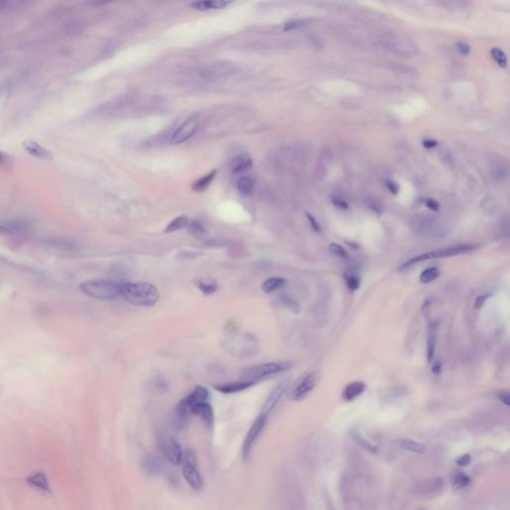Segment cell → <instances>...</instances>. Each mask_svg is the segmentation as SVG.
<instances>
[{
	"mask_svg": "<svg viewBox=\"0 0 510 510\" xmlns=\"http://www.w3.org/2000/svg\"><path fill=\"white\" fill-rule=\"evenodd\" d=\"M121 296L135 306L151 307L160 300V293L156 286L147 282H122Z\"/></svg>",
	"mask_w": 510,
	"mask_h": 510,
	"instance_id": "obj_1",
	"label": "cell"
},
{
	"mask_svg": "<svg viewBox=\"0 0 510 510\" xmlns=\"http://www.w3.org/2000/svg\"><path fill=\"white\" fill-rule=\"evenodd\" d=\"M123 281L90 279L80 284V290L89 297L100 300H115L121 296Z\"/></svg>",
	"mask_w": 510,
	"mask_h": 510,
	"instance_id": "obj_2",
	"label": "cell"
},
{
	"mask_svg": "<svg viewBox=\"0 0 510 510\" xmlns=\"http://www.w3.org/2000/svg\"><path fill=\"white\" fill-rule=\"evenodd\" d=\"M210 397V393L208 389L201 386H197L189 395L183 398L177 405L176 416L179 426H183L187 421L188 417L191 415V410L193 407L201 402L208 401Z\"/></svg>",
	"mask_w": 510,
	"mask_h": 510,
	"instance_id": "obj_3",
	"label": "cell"
},
{
	"mask_svg": "<svg viewBox=\"0 0 510 510\" xmlns=\"http://www.w3.org/2000/svg\"><path fill=\"white\" fill-rule=\"evenodd\" d=\"M290 367V362H269L260 365H254L243 369L241 371L240 378L244 379L243 381H251L257 383L258 380L284 372L288 370Z\"/></svg>",
	"mask_w": 510,
	"mask_h": 510,
	"instance_id": "obj_4",
	"label": "cell"
},
{
	"mask_svg": "<svg viewBox=\"0 0 510 510\" xmlns=\"http://www.w3.org/2000/svg\"><path fill=\"white\" fill-rule=\"evenodd\" d=\"M474 248L475 247L474 245H471V244H462V245H455V246H448V247L439 248V249H437V250H434V251H430V252L418 255V256L409 259V260L405 261L401 266L400 270H403L405 268H409V267L413 266L414 264H417V263L422 262V261H427V260L436 259V258H444V257L456 256V255H460V254H463V253H467V252H470V251H473Z\"/></svg>",
	"mask_w": 510,
	"mask_h": 510,
	"instance_id": "obj_5",
	"label": "cell"
},
{
	"mask_svg": "<svg viewBox=\"0 0 510 510\" xmlns=\"http://www.w3.org/2000/svg\"><path fill=\"white\" fill-rule=\"evenodd\" d=\"M183 468H182V475L188 485L195 491L201 490L203 486L201 475L198 472L196 466V457L195 454L191 451H187V453L183 454Z\"/></svg>",
	"mask_w": 510,
	"mask_h": 510,
	"instance_id": "obj_6",
	"label": "cell"
},
{
	"mask_svg": "<svg viewBox=\"0 0 510 510\" xmlns=\"http://www.w3.org/2000/svg\"><path fill=\"white\" fill-rule=\"evenodd\" d=\"M267 422V416L261 414L256 421L253 423L251 428L249 429L248 433L246 434V437L244 438V441L242 443V457L244 460H247V457L250 455V452L256 442L258 437L260 436L262 430L264 429Z\"/></svg>",
	"mask_w": 510,
	"mask_h": 510,
	"instance_id": "obj_7",
	"label": "cell"
},
{
	"mask_svg": "<svg viewBox=\"0 0 510 510\" xmlns=\"http://www.w3.org/2000/svg\"><path fill=\"white\" fill-rule=\"evenodd\" d=\"M160 448L167 460L178 466L183 461V451L181 444L171 437H164L160 441Z\"/></svg>",
	"mask_w": 510,
	"mask_h": 510,
	"instance_id": "obj_8",
	"label": "cell"
},
{
	"mask_svg": "<svg viewBox=\"0 0 510 510\" xmlns=\"http://www.w3.org/2000/svg\"><path fill=\"white\" fill-rule=\"evenodd\" d=\"M199 127L198 115H192L187 118L172 136V143L175 145L182 144L190 139Z\"/></svg>",
	"mask_w": 510,
	"mask_h": 510,
	"instance_id": "obj_9",
	"label": "cell"
},
{
	"mask_svg": "<svg viewBox=\"0 0 510 510\" xmlns=\"http://www.w3.org/2000/svg\"><path fill=\"white\" fill-rule=\"evenodd\" d=\"M321 378V373L319 371H314L306 376L299 385L295 388L292 394V399L294 401H300L307 397L317 386Z\"/></svg>",
	"mask_w": 510,
	"mask_h": 510,
	"instance_id": "obj_10",
	"label": "cell"
},
{
	"mask_svg": "<svg viewBox=\"0 0 510 510\" xmlns=\"http://www.w3.org/2000/svg\"><path fill=\"white\" fill-rule=\"evenodd\" d=\"M290 384V379H286L284 381H282L272 392L271 394L269 395V397L267 398V400L265 401L264 404H263V407H262V412L261 414L263 415H268V413H270L272 411L273 407L277 404V402L280 401V399L282 398V396L284 395V393L286 392L288 386Z\"/></svg>",
	"mask_w": 510,
	"mask_h": 510,
	"instance_id": "obj_11",
	"label": "cell"
},
{
	"mask_svg": "<svg viewBox=\"0 0 510 510\" xmlns=\"http://www.w3.org/2000/svg\"><path fill=\"white\" fill-rule=\"evenodd\" d=\"M141 467L146 474L157 475L162 472L163 463L159 456L151 453H146L142 457Z\"/></svg>",
	"mask_w": 510,
	"mask_h": 510,
	"instance_id": "obj_12",
	"label": "cell"
},
{
	"mask_svg": "<svg viewBox=\"0 0 510 510\" xmlns=\"http://www.w3.org/2000/svg\"><path fill=\"white\" fill-rule=\"evenodd\" d=\"M191 414L198 416L203 423L209 428H213L215 423V414L212 404L209 401H205L196 404L191 410Z\"/></svg>",
	"mask_w": 510,
	"mask_h": 510,
	"instance_id": "obj_13",
	"label": "cell"
},
{
	"mask_svg": "<svg viewBox=\"0 0 510 510\" xmlns=\"http://www.w3.org/2000/svg\"><path fill=\"white\" fill-rule=\"evenodd\" d=\"M437 332H438V323L436 321L430 323L429 327H428V335H427V359H428L429 363H431L433 361L434 355L436 352Z\"/></svg>",
	"mask_w": 510,
	"mask_h": 510,
	"instance_id": "obj_14",
	"label": "cell"
},
{
	"mask_svg": "<svg viewBox=\"0 0 510 510\" xmlns=\"http://www.w3.org/2000/svg\"><path fill=\"white\" fill-rule=\"evenodd\" d=\"M254 385H256L255 382L251 381H241V382H235V383H228V384H222V385H216L215 389L222 394H235L239 393L241 391L247 390Z\"/></svg>",
	"mask_w": 510,
	"mask_h": 510,
	"instance_id": "obj_15",
	"label": "cell"
},
{
	"mask_svg": "<svg viewBox=\"0 0 510 510\" xmlns=\"http://www.w3.org/2000/svg\"><path fill=\"white\" fill-rule=\"evenodd\" d=\"M23 147L25 148V150L28 152L29 155H31L37 159H40V160L52 159L51 152L48 149H46L44 146L37 144L36 142H33V141L25 142V143H23Z\"/></svg>",
	"mask_w": 510,
	"mask_h": 510,
	"instance_id": "obj_16",
	"label": "cell"
},
{
	"mask_svg": "<svg viewBox=\"0 0 510 510\" xmlns=\"http://www.w3.org/2000/svg\"><path fill=\"white\" fill-rule=\"evenodd\" d=\"M26 481L28 484H30L31 486H33L41 491H44V492L50 491V484H49L48 478L43 473H35V474H31L30 476H28L26 478Z\"/></svg>",
	"mask_w": 510,
	"mask_h": 510,
	"instance_id": "obj_17",
	"label": "cell"
},
{
	"mask_svg": "<svg viewBox=\"0 0 510 510\" xmlns=\"http://www.w3.org/2000/svg\"><path fill=\"white\" fill-rule=\"evenodd\" d=\"M365 388H366L365 384L363 382H359V381L349 384L346 387V389L344 390V393H343L344 399L346 401L355 400L357 397L362 395V393L365 391Z\"/></svg>",
	"mask_w": 510,
	"mask_h": 510,
	"instance_id": "obj_18",
	"label": "cell"
},
{
	"mask_svg": "<svg viewBox=\"0 0 510 510\" xmlns=\"http://www.w3.org/2000/svg\"><path fill=\"white\" fill-rule=\"evenodd\" d=\"M229 2L226 1H219V0H209V1H199V2H193L191 3V7L199 10V11H207L212 9H222L225 6H227Z\"/></svg>",
	"mask_w": 510,
	"mask_h": 510,
	"instance_id": "obj_19",
	"label": "cell"
},
{
	"mask_svg": "<svg viewBox=\"0 0 510 510\" xmlns=\"http://www.w3.org/2000/svg\"><path fill=\"white\" fill-rule=\"evenodd\" d=\"M251 167H252V160L247 155H240V156L236 157L231 163V170H232V173H234V174L245 172V171L251 169Z\"/></svg>",
	"mask_w": 510,
	"mask_h": 510,
	"instance_id": "obj_20",
	"label": "cell"
},
{
	"mask_svg": "<svg viewBox=\"0 0 510 510\" xmlns=\"http://www.w3.org/2000/svg\"><path fill=\"white\" fill-rule=\"evenodd\" d=\"M397 444H398L399 447H401L402 449L409 450V451H412V452H416V453H424L426 451V446L423 443L415 441V440H412V439L402 438V439L398 440Z\"/></svg>",
	"mask_w": 510,
	"mask_h": 510,
	"instance_id": "obj_21",
	"label": "cell"
},
{
	"mask_svg": "<svg viewBox=\"0 0 510 510\" xmlns=\"http://www.w3.org/2000/svg\"><path fill=\"white\" fill-rule=\"evenodd\" d=\"M217 176V171H213L211 172L210 174H208L207 176L200 178L198 181H196L193 185H192V190L193 191H196V192H202L205 191L210 185L211 183L213 182V181L215 180Z\"/></svg>",
	"mask_w": 510,
	"mask_h": 510,
	"instance_id": "obj_22",
	"label": "cell"
},
{
	"mask_svg": "<svg viewBox=\"0 0 510 510\" xmlns=\"http://www.w3.org/2000/svg\"><path fill=\"white\" fill-rule=\"evenodd\" d=\"M197 288L206 295H212L216 293L219 289V284L217 281L212 279H198L195 282Z\"/></svg>",
	"mask_w": 510,
	"mask_h": 510,
	"instance_id": "obj_23",
	"label": "cell"
},
{
	"mask_svg": "<svg viewBox=\"0 0 510 510\" xmlns=\"http://www.w3.org/2000/svg\"><path fill=\"white\" fill-rule=\"evenodd\" d=\"M286 283V280L282 277H270L265 280L261 286V289L265 293H271Z\"/></svg>",
	"mask_w": 510,
	"mask_h": 510,
	"instance_id": "obj_24",
	"label": "cell"
},
{
	"mask_svg": "<svg viewBox=\"0 0 510 510\" xmlns=\"http://www.w3.org/2000/svg\"><path fill=\"white\" fill-rule=\"evenodd\" d=\"M187 230L192 236H194L196 238H202L208 234L205 224L199 220L189 221L187 224Z\"/></svg>",
	"mask_w": 510,
	"mask_h": 510,
	"instance_id": "obj_25",
	"label": "cell"
},
{
	"mask_svg": "<svg viewBox=\"0 0 510 510\" xmlns=\"http://www.w3.org/2000/svg\"><path fill=\"white\" fill-rule=\"evenodd\" d=\"M188 222H189V219L186 217H184V216L176 218L174 220H172L168 224V226L165 229V232L166 233H172V232H176L178 230H181L183 227L187 226Z\"/></svg>",
	"mask_w": 510,
	"mask_h": 510,
	"instance_id": "obj_26",
	"label": "cell"
},
{
	"mask_svg": "<svg viewBox=\"0 0 510 510\" xmlns=\"http://www.w3.org/2000/svg\"><path fill=\"white\" fill-rule=\"evenodd\" d=\"M238 191L243 195H250L254 191V183L250 178L243 177L237 181L236 183Z\"/></svg>",
	"mask_w": 510,
	"mask_h": 510,
	"instance_id": "obj_27",
	"label": "cell"
},
{
	"mask_svg": "<svg viewBox=\"0 0 510 510\" xmlns=\"http://www.w3.org/2000/svg\"><path fill=\"white\" fill-rule=\"evenodd\" d=\"M439 276V270L437 267H430L424 270L420 275V281L424 284L435 281Z\"/></svg>",
	"mask_w": 510,
	"mask_h": 510,
	"instance_id": "obj_28",
	"label": "cell"
},
{
	"mask_svg": "<svg viewBox=\"0 0 510 510\" xmlns=\"http://www.w3.org/2000/svg\"><path fill=\"white\" fill-rule=\"evenodd\" d=\"M344 279L346 281V284L348 288L352 291H355L360 288V279L358 278L356 274H354L351 271H347L344 273Z\"/></svg>",
	"mask_w": 510,
	"mask_h": 510,
	"instance_id": "obj_29",
	"label": "cell"
},
{
	"mask_svg": "<svg viewBox=\"0 0 510 510\" xmlns=\"http://www.w3.org/2000/svg\"><path fill=\"white\" fill-rule=\"evenodd\" d=\"M491 56L492 58L496 61V63L502 67V68H505L507 67V57L505 55V53L503 52V51L499 48H493L491 51Z\"/></svg>",
	"mask_w": 510,
	"mask_h": 510,
	"instance_id": "obj_30",
	"label": "cell"
},
{
	"mask_svg": "<svg viewBox=\"0 0 510 510\" xmlns=\"http://www.w3.org/2000/svg\"><path fill=\"white\" fill-rule=\"evenodd\" d=\"M471 482V479L469 476H467L465 474H457L453 476V487L457 489H462L464 487H467Z\"/></svg>",
	"mask_w": 510,
	"mask_h": 510,
	"instance_id": "obj_31",
	"label": "cell"
},
{
	"mask_svg": "<svg viewBox=\"0 0 510 510\" xmlns=\"http://www.w3.org/2000/svg\"><path fill=\"white\" fill-rule=\"evenodd\" d=\"M329 250L333 255H336V256H338V257H341V258L347 257L346 250L338 243H331L329 246Z\"/></svg>",
	"mask_w": 510,
	"mask_h": 510,
	"instance_id": "obj_32",
	"label": "cell"
},
{
	"mask_svg": "<svg viewBox=\"0 0 510 510\" xmlns=\"http://www.w3.org/2000/svg\"><path fill=\"white\" fill-rule=\"evenodd\" d=\"M305 24H306V21H304V20H292V21L285 23L283 29H284V31H293V30L303 27Z\"/></svg>",
	"mask_w": 510,
	"mask_h": 510,
	"instance_id": "obj_33",
	"label": "cell"
},
{
	"mask_svg": "<svg viewBox=\"0 0 510 510\" xmlns=\"http://www.w3.org/2000/svg\"><path fill=\"white\" fill-rule=\"evenodd\" d=\"M456 49L458 51V53L464 56H469L471 53V46L463 41L456 43Z\"/></svg>",
	"mask_w": 510,
	"mask_h": 510,
	"instance_id": "obj_34",
	"label": "cell"
},
{
	"mask_svg": "<svg viewBox=\"0 0 510 510\" xmlns=\"http://www.w3.org/2000/svg\"><path fill=\"white\" fill-rule=\"evenodd\" d=\"M285 304H286L287 307H288V308H289L293 313L297 314V313L300 311V306H299V304H298L296 301H294L293 299H291V298H285Z\"/></svg>",
	"mask_w": 510,
	"mask_h": 510,
	"instance_id": "obj_35",
	"label": "cell"
},
{
	"mask_svg": "<svg viewBox=\"0 0 510 510\" xmlns=\"http://www.w3.org/2000/svg\"><path fill=\"white\" fill-rule=\"evenodd\" d=\"M497 398L505 405H509L510 404V396H509V393L507 391H500L499 393H497Z\"/></svg>",
	"mask_w": 510,
	"mask_h": 510,
	"instance_id": "obj_36",
	"label": "cell"
},
{
	"mask_svg": "<svg viewBox=\"0 0 510 510\" xmlns=\"http://www.w3.org/2000/svg\"><path fill=\"white\" fill-rule=\"evenodd\" d=\"M353 437H354V439H356L357 441H358V443H360L361 445H363L365 448H368V449H369V450H371V451H376L375 446H373L372 444H370L368 441L364 440V439H363L362 437H360L358 435H354V436H353Z\"/></svg>",
	"mask_w": 510,
	"mask_h": 510,
	"instance_id": "obj_37",
	"label": "cell"
},
{
	"mask_svg": "<svg viewBox=\"0 0 510 510\" xmlns=\"http://www.w3.org/2000/svg\"><path fill=\"white\" fill-rule=\"evenodd\" d=\"M332 201H333V205H334L336 208L340 209V210H348V209H349L348 203H347L345 200L341 199V198H337V197H335V198H333V199H332Z\"/></svg>",
	"mask_w": 510,
	"mask_h": 510,
	"instance_id": "obj_38",
	"label": "cell"
},
{
	"mask_svg": "<svg viewBox=\"0 0 510 510\" xmlns=\"http://www.w3.org/2000/svg\"><path fill=\"white\" fill-rule=\"evenodd\" d=\"M457 465L460 467H466L468 466L470 463H471V455L470 454H465L463 456H461L460 458L457 460Z\"/></svg>",
	"mask_w": 510,
	"mask_h": 510,
	"instance_id": "obj_39",
	"label": "cell"
},
{
	"mask_svg": "<svg viewBox=\"0 0 510 510\" xmlns=\"http://www.w3.org/2000/svg\"><path fill=\"white\" fill-rule=\"evenodd\" d=\"M306 216H307V219H308V220H309V222H310V224H311L312 228H313L315 231L320 232V231H321V227H320V224L317 222V220H316V219H315L311 215H309V214H307Z\"/></svg>",
	"mask_w": 510,
	"mask_h": 510,
	"instance_id": "obj_40",
	"label": "cell"
},
{
	"mask_svg": "<svg viewBox=\"0 0 510 510\" xmlns=\"http://www.w3.org/2000/svg\"><path fill=\"white\" fill-rule=\"evenodd\" d=\"M52 244H53V245H55V246H58L57 248H59V246H60V245H62V244H63V242L56 241V242H52ZM64 245H65V246H64L65 250H74V249L76 248V247H75V243H74V242H71V241H68V242L64 241Z\"/></svg>",
	"mask_w": 510,
	"mask_h": 510,
	"instance_id": "obj_41",
	"label": "cell"
},
{
	"mask_svg": "<svg viewBox=\"0 0 510 510\" xmlns=\"http://www.w3.org/2000/svg\"><path fill=\"white\" fill-rule=\"evenodd\" d=\"M426 206H427L430 210H432V211H434V212H437V211H438V209H439V205H438V203H437L436 200H434V199H428V200L426 201Z\"/></svg>",
	"mask_w": 510,
	"mask_h": 510,
	"instance_id": "obj_42",
	"label": "cell"
},
{
	"mask_svg": "<svg viewBox=\"0 0 510 510\" xmlns=\"http://www.w3.org/2000/svg\"><path fill=\"white\" fill-rule=\"evenodd\" d=\"M487 297H488V295H481V296H478V297L476 298L475 303H474V306H475V308H476V309H479V308H481V307H482V305H483V304H484V302L486 301Z\"/></svg>",
	"mask_w": 510,
	"mask_h": 510,
	"instance_id": "obj_43",
	"label": "cell"
},
{
	"mask_svg": "<svg viewBox=\"0 0 510 510\" xmlns=\"http://www.w3.org/2000/svg\"><path fill=\"white\" fill-rule=\"evenodd\" d=\"M387 187H388V189H389L391 192H393L394 194H397V193L399 192V190H400L399 185H398L396 182H391V181H388V182H387Z\"/></svg>",
	"mask_w": 510,
	"mask_h": 510,
	"instance_id": "obj_44",
	"label": "cell"
},
{
	"mask_svg": "<svg viewBox=\"0 0 510 510\" xmlns=\"http://www.w3.org/2000/svg\"><path fill=\"white\" fill-rule=\"evenodd\" d=\"M423 146L427 148H432V147H435L436 146H437V142L435 140H425L423 142Z\"/></svg>",
	"mask_w": 510,
	"mask_h": 510,
	"instance_id": "obj_45",
	"label": "cell"
},
{
	"mask_svg": "<svg viewBox=\"0 0 510 510\" xmlns=\"http://www.w3.org/2000/svg\"><path fill=\"white\" fill-rule=\"evenodd\" d=\"M433 372H434L435 374H438V373L440 372V364H439L438 362H437V363L434 365V367H433Z\"/></svg>",
	"mask_w": 510,
	"mask_h": 510,
	"instance_id": "obj_46",
	"label": "cell"
},
{
	"mask_svg": "<svg viewBox=\"0 0 510 510\" xmlns=\"http://www.w3.org/2000/svg\"><path fill=\"white\" fill-rule=\"evenodd\" d=\"M3 5H4V2H2V1H0V9H1V8H2V6H3Z\"/></svg>",
	"mask_w": 510,
	"mask_h": 510,
	"instance_id": "obj_47",
	"label": "cell"
}]
</instances>
